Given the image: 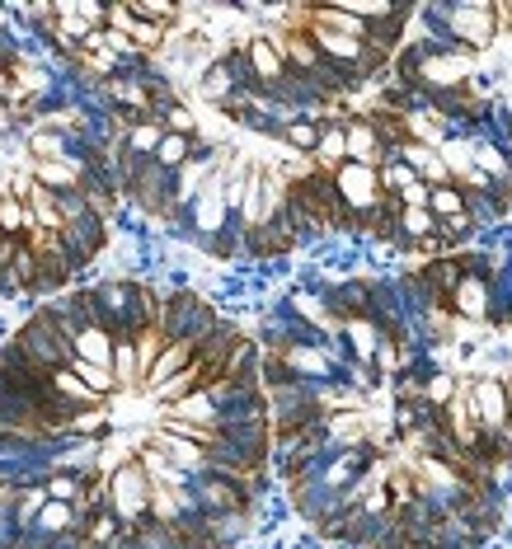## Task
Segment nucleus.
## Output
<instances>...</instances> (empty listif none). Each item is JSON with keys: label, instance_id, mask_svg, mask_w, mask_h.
Masks as SVG:
<instances>
[{"label": "nucleus", "instance_id": "1", "mask_svg": "<svg viewBox=\"0 0 512 549\" xmlns=\"http://www.w3.org/2000/svg\"><path fill=\"white\" fill-rule=\"evenodd\" d=\"M451 33H456V43H466L470 52H484V47L498 38V19H494V5H451Z\"/></svg>", "mask_w": 512, "mask_h": 549}, {"label": "nucleus", "instance_id": "2", "mask_svg": "<svg viewBox=\"0 0 512 549\" xmlns=\"http://www.w3.org/2000/svg\"><path fill=\"white\" fill-rule=\"evenodd\" d=\"M470 404H475V418H480L484 432H503L508 427V381L475 376L470 381Z\"/></svg>", "mask_w": 512, "mask_h": 549}, {"label": "nucleus", "instance_id": "3", "mask_svg": "<svg viewBox=\"0 0 512 549\" xmlns=\"http://www.w3.org/2000/svg\"><path fill=\"white\" fill-rule=\"evenodd\" d=\"M348 160H353V165H372V169H381L390 160L386 141L376 137V127L362 118V113L348 118Z\"/></svg>", "mask_w": 512, "mask_h": 549}, {"label": "nucleus", "instance_id": "4", "mask_svg": "<svg viewBox=\"0 0 512 549\" xmlns=\"http://www.w3.org/2000/svg\"><path fill=\"white\" fill-rule=\"evenodd\" d=\"M249 61H254V76H259L264 90L287 76V57H282V47L273 33H254V38H249Z\"/></svg>", "mask_w": 512, "mask_h": 549}, {"label": "nucleus", "instance_id": "5", "mask_svg": "<svg viewBox=\"0 0 512 549\" xmlns=\"http://www.w3.org/2000/svg\"><path fill=\"white\" fill-rule=\"evenodd\" d=\"M320 169H343L348 165V122H325V132H320V146H315L311 155Z\"/></svg>", "mask_w": 512, "mask_h": 549}, {"label": "nucleus", "instance_id": "6", "mask_svg": "<svg viewBox=\"0 0 512 549\" xmlns=\"http://www.w3.org/2000/svg\"><path fill=\"white\" fill-rule=\"evenodd\" d=\"M320 132H325V122H315V118H292L287 127H282V146L296 155H315V146H320Z\"/></svg>", "mask_w": 512, "mask_h": 549}, {"label": "nucleus", "instance_id": "7", "mask_svg": "<svg viewBox=\"0 0 512 549\" xmlns=\"http://www.w3.org/2000/svg\"><path fill=\"white\" fill-rule=\"evenodd\" d=\"M428 212H433L437 221L461 216L466 212V188H461V183H442V188H433V193H428Z\"/></svg>", "mask_w": 512, "mask_h": 549}, {"label": "nucleus", "instance_id": "8", "mask_svg": "<svg viewBox=\"0 0 512 549\" xmlns=\"http://www.w3.org/2000/svg\"><path fill=\"white\" fill-rule=\"evenodd\" d=\"M24 230H33L24 198H15V193L5 198V193H0V235H24Z\"/></svg>", "mask_w": 512, "mask_h": 549}, {"label": "nucleus", "instance_id": "9", "mask_svg": "<svg viewBox=\"0 0 512 549\" xmlns=\"http://www.w3.org/2000/svg\"><path fill=\"white\" fill-rule=\"evenodd\" d=\"M456 395H461V381H456L451 371H437V376H428V381H423V399H428L433 409H447Z\"/></svg>", "mask_w": 512, "mask_h": 549}, {"label": "nucleus", "instance_id": "10", "mask_svg": "<svg viewBox=\"0 0 512 549\" xmlns=\"http://www.w3.org/2000/svg\"><path fill=\"white\" fill-rule=\"evenodd\" d=\"M113 376H118V385H127V381H141V366H137V343H132V338H118V343H113Z\"/></svg>", "mask_w": 512, "mask_h": 549}, {"label": "nucleus", "instance_id": "11", "mask_svg": "<svg viewBox=\"0 0 512 549\" xmlns=\"http://www.w3.org/2000/svg\"><path fill=\"white\" fill-rule=\"evenodd\" d=\"M71 371H76L80 381L90 385L94 395H113V390H118V376H113L109 366H94V362H80V357H76V366H71Z\"/></svg>", "mask_w": 512, "mask_h": 549}, {"label": "nucleus", "instance_id": "12", "mask_svg": "<svg viewBox=\"0 0 512 549\" xmlns=\"http://www.w3.org/2000/svg\"><path fill=\"white\" fill-rule=\"evenodd\" d=\"M137 19H146V24H156V29H165V24H174V19L184 15L179 5H165V0H137V5H127Z\"/></svg>", "mask_w": 512, "mask_h": 549}, {"label": "nucleus", "instance_id": "13", "mask_svg": "<svg viewBox=\"0 0 512 549\" xmlns=\"http://www.w3.org/2000/svg\"><path fill=\"white\" fill-rule=\"evenodd\" d=\"M33 531H43V535H66V531H71V503H52V507H43V512L33 517Z\"/></svg>", "mask_w": 512, "mask_h": 549}, {"label": "nucleus", "instance_id": "14", "mask_svg": "<svg viewBox=\"0 0 512 549\" xmlns=\"http://www.w3.org/2000/svg\"><path fill=\"white\" fill-rule=\"evenodd\" d=\"M160 122H165V132H174V137H198V118H193L184 104H174Z\"/></svg>", "mask_w": 512, "mask_h": 549}, {"label": "nucleus", "instance_id": "15", "mask_svg": "<svg viewBox=\"0 0 512 549\" xmlns=\"http://www.w3.org/2000/svg\"><path fill=\"white\" fill-rule=\"evenodd\" d=\"M71 179H76L71 165H57V160H43V165H38V183H71Z\"/></svg>", "mask_w": 512, "mask_h": 549}, {"label": "nucleus", "instance_id": "16", "mask_svg": "<svg viewBox=\"0 0 512 549\" xmlns=\"http://www.w3.org/2000/svg\"><path fill=\"white\" fill-rule=\"evenodd\" d=\"M47 488H52V498H57V503H71V498L80 493V484L71 479V474H57V479H52Z\"/></svg>", "mask_w": 512, "mask_h": 549}, {"label": "nucleus", "instance_id": "17", "mask_svg": "<svg viewBox=\"0 0 512 549\" xmlns=\"http://www.w3.org/2000/svg\"><path fill=\"white\" fill-rule=\"evenodd\" d=\"M508 390H512V371H508Z\"/></svg>", "mask_w": 512, "mask_h": 549}]
</instances>
